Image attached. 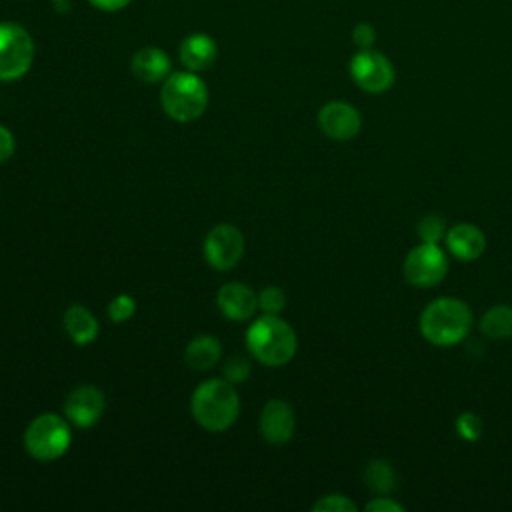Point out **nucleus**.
Segmentation results:
<instances>
[{
    "instance_id": "nucleus-15",
    "label": "nucleus",
    "mask_w": 512,
    "mask_h": 512,
    "mask_svg": "<svg viewBox=\"0 0 512 512\" xmlns=\"http://www.w3.org/2000/svg\"><path fill=\"white\" fill-rule=\"evenodd\" d=\"M218 56V46L212 36L196 32L182 40L180 44V60L192 72L208 70Z\"/></svg>"
},
{
    "instance_id": "nucleus-17",
    "label": "nucleus",
    "mask_w": 512,
    "mask_h": 512,
    "mask_svg": "<svg viewBox=\"0 0 512 512\" xmlns=\"http://www.w3.org/2000/svg\"><path fill=\"white\" fill-rule=\"evenodd\" d=\"M64 330L74 344L86 346L94 342L98 336V320L88 308L72 304L64 312Z\"/></svg>"
},
{
    "instance_id": "nucleus-19",
    "label": "nucleus",
    "mask_w": 512,
    "mask_h": 512,
    "mask_svg": "<svg viewBox=\"0 0 512 512\" xmlns=\"http://www.w3.org/2000/svg\"><path fill=\"white\" fill-rule=\"evenodd\" d=\"M480 330L490 340L512 338V306L494 304L480 318Z\"/></svg>"
},
{
    "instance_id": "nucleus-5",
    "label": "nucleus",
    "mask_w": 512,
    "mask_h": 512,
    "mask_svg": "<svg viewBox=\"0 0 512 512\" xmlns=\"http://www.w3.org/2000/svg\"><path fill=\"white\" fill-rule=\"evenodd\" d=\"M72 442V430L68 420L58 414L44 412L38 414L24 432L26 452L42 462L58 460L66 454Z\"/></svg>"
},
{
    "instance_id": "nucleus-29",
    "label": "nucleus",
    "mask_w": 512,
    "mask_h": 512,
    "mask_svg": "<svg viewBox=\"0 0 512 512\" xmlns=\"http://www.w3.org/2000/svg\"><path fill=\"white\" fill-rule=\"evenodd\" d=\"M14 154V136L12 132L0 124V164L6 162Z\"/></svg>"
},
{
    "instance_id": "nucleus-14",
    "label": "nucleus",
    "mask_w": 512,
    "mask_h": 512,
    "mask_svg": "<svg viewBox=\"0 0 512 512\" xmlns=\"http://www.w3.org/2000/svg\"><path fill=\"white\" fill-rule=\"evenodd\" d=\"M444 240H446L448 252L462 262L478 260L486 250L484 232L470 222H458L452 228H448Z\"/></svg>"
},
{
    "instance_id": "nucleus-27",
    "label": "nucleus",
    "mask_w": 512,
    "mask_h": 512,
    "mask_svg": "<svg viewBox=\"0 0 512 512\" xmlns=\"http://www.w3.org/2000/svg\"><path fill=\"white\" fill-rule=\"evenodd\" d=\"M352 40L354 44L360 48V50H366V48H372L374 42H376V30L372 24L368 22H360L352 28Z\"/></svg>"
},
{
    "instance_id": "nucleus-30",
    "label": "nucleus",
    "mask_w": 512,
    "mask_h": 512,
    "mask_svg": "<svg viewBox=\"0 0 512 512\" xmlns=\"http://www.w3.org/2000/svg\"><path fill=\"white\" fill-rule=\"evenodd\" d=\"M94 8L98 10H104V12H116V10H122L130 4V0H88Z\"/></svg>"
},
{
    "instance_id": "nucleus-10",
    "label": "nucleus",
    "mask_w": 512,
    "mask_h": 512,
    "mask_svg": "<svg viewBox=\"0 0 512 512\" xmlns=\"http://www.w3.org/2000/svg\"><path fill=\"white\" fill-rule=\"evenodd\" d=\"M318 126L328 138L346 142L358 136L362 128V116L352 104L342 100H332L320 108Z\"/></svg>"
},
{
    "instance_id": "nucleus-22",
    "label": "nucleus",
    "mask_w": 512,
    "mask_h": 512,
    "mask_svg": "<svg viewBox=\"0 0 512 512\" xmlns=\"http://www.w3.org/2000/svg\"><path fill=\"white\" fill-rule=\"evenodd\" d=\"M286 306V294L278 286H266L258 294V308H262L264 314H280Z\"/></svg>"
},
{
    "instance_id": "nucleus-24",
    "label": "nucleus",
    "mask_w": 512,
    "mask_h": 512,
    "mask_svg": "<svg viewBox=\"0 0 512 512\" xmlns=\"http://www.w3.org/2000/svg\"><path fill=\"white\" fill-rule=\"evenodd\" d=\"M456 432L460 438L468 440V442H474L482 436V420L478 414L474 412H462L458 418H456Z\"/></svg>"
},
{
    "instance_id": "nucleus-16",
    "label": "nucleus",
    "mask_w": 512,
    "mask_h": 512,
    "mask_svg": "<svg viewBox=\"0 0 512 512\" xmlns=\"http://www.w3.org/2000/svg\"><path fill=\"white\" fill-rule=\"evenodd\" d=\"M170 58L164 50L156 48V46H146V48H140L134 56H132V62H130V68H132V74L146 82V84H154V82H160V80H166L168 74H170Z\"/></svg>"
},
{
    "instance_id": "nucleus-21",
    "label": "nucleus",
    "mask_w": 512,
    "mask_h": 512,
    "mask_svg": "<svg viewBox=\"0 0 512 512\" xmlns=\"http://www.w3.org/2000/svg\"><path fill=\"white\" fill-rule=\"evenodd\" d=\"M416 232L420 236L422 242H430V244H440V240L446 238V220L440 214H426L418 226Z\"/></svg>"
},
{
    "instance_id": "nucleus-26",
    "label": "nucleus",
    "mask_w": 512,
    "mask_h": 512,
    "mask_svg": "<svg viewBox=\"0 0 512 512\" xmlns=\"http://www.w3.org/2000/svg\"><path fill=\"white\" fill-rule=\"evenodd\" d=\"M250 376V364L242 356H234L226 362L224 368V378L232 384H240Z\"/></svg>"
},
{
    "instance_id": "nucleus-11",
    "label": "nucleus",
    "mask_w": 512,
    "mask_h": 512,
    "mask_svg": "<svg viewBox=\"0 0 512 512\" xmlns=\"http://www.w3.org/2000/svg\"><path fill=\"white\" fill-rule=\"evenodd\" d=\"M106 408L104 394L96 386H78L72 390L64 402V414L68 422L78 428L94 426Z\"/></svg>"
},
{
    "instance_id": "nucleus-3",
    "label": "nucleus",
    "mask_w": 512,
    "mask_h": 512,
    "mask_svg": "<svg viewBox=\"0 0 512 512\" xmlns=\"http://www.w3.org/2000/svg\"><path fill=\"white\" fill-rule=\"evenodd\" d=\"M246 346L260 364L276 368L294 358L298 338L294 328L278 314H264L250 324L246 332Z\"/></svg>"
},
{
    "instance_id": "nucleus-9",
    "label": "nucleus",
    "mask_w": 512,
    "mask_h": 512,
    "mask_svg": "<svg viewBox=\"0 0 512 512\" xmlns=\"http://www.w3.org/2000/svg\"><path fill=\"white\" fill-rule=\"evenodd\" d=\"M244 254V236L232 224H216L204 238V256L220 272L234 268Z\"/></svg>"
},
{
    "instance_id": "nucleus-6",
    "label": "nucleus",
    "mask_w": 512,
    "mask_h": 512,
    "mask_svg": "<svg viewBox=\"0 0 512 512\" xmlns=\"http://www.w3.org/2000/svg\"><path fill=\"white\" fill-rule=\"evenodd\" d=\"M34 60V40L16 22H0V80L22 78Z\"/></svg>"
},
{
    "instance_id": "nucleus-13",
    "label": "nucleus",
    "mask_w": 512,
    "mask_h": 512,
    "mask_svg": "<svg viewBox=\"0 0 512 512\" xmlns=\"http://www.w3.org/2000/svg\"><path fill=\"white\" fill-rule=\"evenodd\" d=\"M216 304L228 320L244 322L254 316L258 308V296L250 286L242 282H226L216 294Z\"/></svg>"
},
{
    "instance_id": "nucleus-25",
    "label": "nucleus",
    "mask_w": 512,
    "mask_h": 512,
    "mask_svg": "<svg viewBox=\"0 0 512 512\" xmlns=\"http://www.w3.org/2000/svg\"><path fill=\"white\" fill-rule=\"evenodd\" d=\"M136 312V300L128 294H118L108 304V316L112 322H126Z\"/></svg>"
},
{
    "instance_id": "nucleus-7",
    "label": "nucleus",
    "mask_w": 512,
    "mask_h": 512,
    "mask_svg": "<svg viewBox=\"0 0 512 512\" xmlns=\"http://www.w3.org/2000/svg\"><path fill=\"white\" fill-rule=\"evenodd\" d=\"M402 272L408 284L416 288H432L446 278L448 256L440 244L422 242L406 254Z\"/></svg>"
},
{
    "instance_id": "nucleus-28",
    "label": "nucleus",
    "mask_w": 512,
    "mask_h": 512,
    "mask_svg": "<svg viewBox=\"0 0 512 512\" xmlns=\"http://www.w3.org/2000/svg\"><path fill=\"white\" fill-rule=\"evenodd\" d=\"M364 510L368 512H404L406 508H404V504H400L398 500H392L390 496H386V494H378V496H374L370 502H366V506H364Z\"/></svg>"
},
{
    "instance_id": "nucleus-2",
    "label": "nucleus",
    "mask_w": 512,
    "mask_h": 512,
    "mask_svg": "<svg viewBox=\"0 0 512 512\" xmlns=\"http://www.w3.org/2000/svg\"><path fill=\"white\" fill-rule=\"evenodd\" d=\"M190 410L204 430L224 432L240 414V398L232 382L226 378H210L194 390Z\"/></svg>"
},
{
    "instance_id": "nucleus-20",
    "label": "nucleus",
    "mask_w": 512,
    "mask_h": 512,
    "mask_svg": "<svg viewBox=\"0 0 512 512\" xmlns=\"http://www.w3.org/2000/svg\"><path fill=\"white\" fill-rule=\"evenodd\" d=\"M364 484L376 494H390L396 488V472L386 460H372L364 470Z\"/></svg>"
},
{
    "instance_id": "nucleus-12",
    "label": "nucleus",
    "mask_w": 512,
    "mask_h": 512,
    "mask_svg": "<svg viewBox=\"0 0 512 512\" xmlns=\"http://www.w3.org/2000/svg\"><path fill=\"white\" fill-rule=\"evenodd\" d=\"M258 430L266 442L286 444L296 430V414L292 406L278 398L268 400L260 412Z\"/></svg>"
},
{
    "instance_id": "nucleus-18",
    "label": "nucleus",
    "mask_w": 512,
    "mask_h": 512,
    "mask_svg": "<svg viewBox=\"0 0 512 512\" xmlns=\"http://www.w3.org/2000/svg\"><path fill=\"white\" fill-rule=\"evenodd\" d=\"M222 354V344L210 334L192 338L184 350V360L192 370H210Z\"/></svg>"
},
{
    "instance_id": "nucleus-4",
    "label": "nucleus",
    "mask_w": 512,
    "mask_h": 512,
    "mask_svg": "<svg viewBox=\"0 0 512 512\" xmlns=\"http://www.w3.org/2000/svg\"><path fill=\"white\" fill-rule=\"evenodd\" d=\"M162 110L176 122L200 118L208 106V88L196 72H172L160 90Z\"/></svg>"
},
{
    "instance_id": "nucleus-23",
    "label": "nucleus",
    "mask_w": 512,
    "mask_h": 512,
    "mask_svg": "<svg viewBox=\"0 0 512 512\" xmlns=\"http://www.w3.org/2000/svg\"><path fill=\"white\" fill-rule=\"evenodd\" d=\"M314 512H356V504L344 494H326L312 504Z\"/></svg>"
},
{
    "instance_id": "nucleus-8",
    "label": "nucleus",
    "mask_w": 512,
    "mask_h": 512,
    "mask_svg": "<svg viewBox=\"0 0 512 512\" xmlns=\"http://www.w3.org/2000/svg\"><path fill=\"white\" fill-rule=\"evenodd\" d=\"M350 76L354 84L368 94H382L392 88L396 70L388 56L372 48L358 50L350 60Z\"/></svg>"
},
{
    "instance_id": "nucleus-1",
    "label": "nucleus",
    "mask_w": 512,
    "mask_h": 512,
    "mask_svg": "<svg viewBox=\"0 0 512 512\" xmlns=\"http://www.w3.org/2000/svg\"><path fill=\"white\" fill-rule=\"evenodd\" d=\"M474 324L470 306L456 296H440L428 302L420 314V334L434 346H454L462 342Z\"/></svg>"
}]
</instances>
